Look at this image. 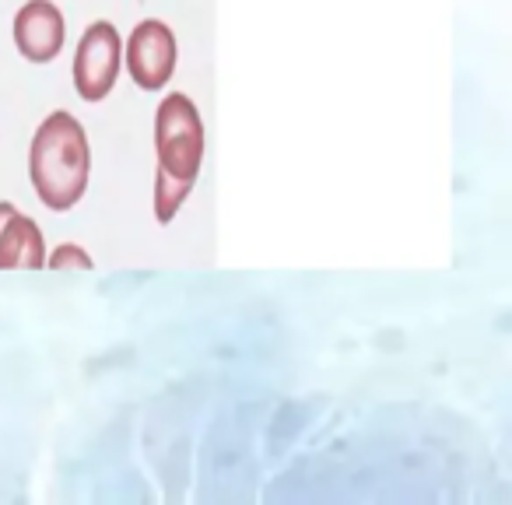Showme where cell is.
Returning a JSON list of instances; mask_svg holds the SVG:
<instances>
[{
    "label": "cell",
    "instance_id": "cell-7",
    "mask_svg": "<svg viewBox=\"0 0 512 505\" xmlns=\"http://www.w3.org/2000/svg\"><path fill=\"white\" fill-rule=\"evenodd\" d=\"M46 267H53V271H92V257L74 242H60L46 257Z\"/></svg>",
    "mask_w": 512,
    "mask_h": 505
},
{
    "label": "cell",
    "instance_id": "cell-4",
    "mask_svg": "<svg viewBox=\"0 0 512 505\" xmlns=\"http://www.w3.org/2000/svg\"><path fill=\"white\" fill-rule=\"evenodd\" d=\"M123 60H127V71L137 88L158 92V88L169 85V78L176 74V60H179L176 36H172V29L165 22L148 18V22H141L130 32Z\"/></svg>",
    "mask_w": 512,
    "mask_h": 505
},
{
    "label": "cell",
    "instance_id": "cell-6",
    "mask_svg": "<svg viewBox=\"0 0 512 505\" xmlns=\"http://www.w3.org/2000/svg\"><path fill=\"white\" fill-rule=\"evenodd\" d=\"M46 267V239L32 218L0 200V271H39Z\"/></svg>",
    "mask_w": 512,
    "mask_h": 505
},
{
    "label": "cell",
    "instance_id": "cell-2",
    "mask_svg": "<svg viewBox=\"0 0 512 505\" xmlns=\"http://www.w3.org/2000/svg\"><path fill=\"white\" fill-rule=\"evenodd\" d=\"M92 176V148L88 134L71 113L57 109L39 123L29 148V179L36 197L50 211H71L88 190Z\"/></svg>",
    "mask_w": 512,
    "mask_h": 505
},
{
    "label": "cell",
    "instance_id": "cell-1",
    "mask_svg": "<svg viewBox=\"0 0 512 505\" xmlns=\"http://www.w3.org/2000/svg\"><path fill=\"white\" fill-rule=\"evenodd\" d=\"M204 120L186 95H169L155 113V218L169 225L193 193L204 165Z\"/></svg>",
    "mask_w": 512,
    "mask_h": 505
},
{
    "label": "cell",
    "instance_id": "cell-3",
    "mask_svg": "<svg viewBox=\"0 0 512 505\" xmlns=\"http://www.w3.org/2000/svg\"><path fill=\"white\" fill-rule=\"evenodd\" d=\"M123 64V43L120 32L109 22H92L78 43L74 57V88L85 102H102L113 92Z\"/></svg>",
    "mask_w": 512,
    "mask_h": 505
},
{
    "label": "cell",
    "instance_id": "cell-5",
    "mask_svg": "<svg viewBox=\"0 0 512 505\" xmlns=\"http://www.w3.org/2000/svg\"><path fill=\"white\" fill-rule=\"evenodd\" d=\"M67 43V22L53 0H29L15 15V46L29 64H50Z\"/></svg>",
    "mask_w": 512,
    "mask_h": 505
}]
</instances>
